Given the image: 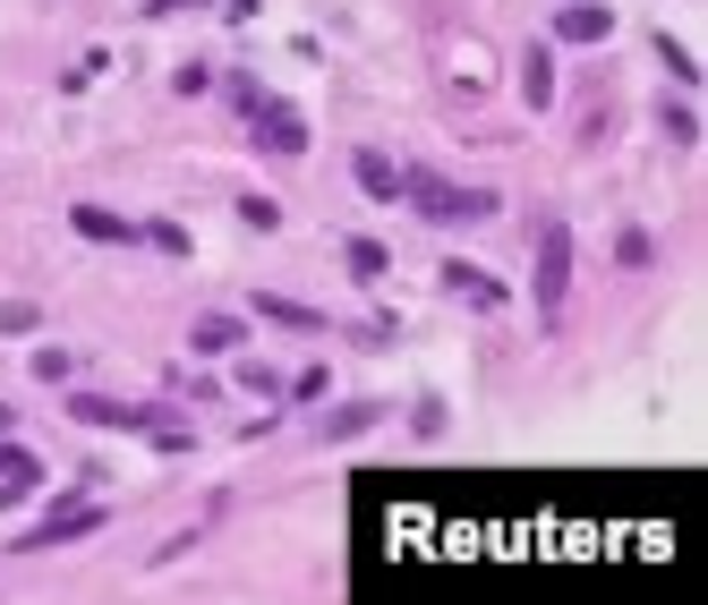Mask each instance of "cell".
<instances>
[{
    "mask_svg": "<svg viewBox=\"0 0 708 605\" xmlns=\"http://www.w3.org/2000/svg\"><path fill=\"white\" fill-rule=\"evenodd\" d=\"M0 333H34V307H26V299H0Z\"/></svg>",
    "mask_w": 708,
    "mask_h": 605,
    "instance_id": "cell-15",
    "label": "cell"
},
{
    "mask_svg": "<svg viewBox=\"0 0 708 605\" xmlns=\"http://www.w3.org/2000/svg\"><path fill=\"white\" fill-rule=\"evenodd\" d=\"M564 282H572V230L555 223V230H538V316L547 324L564 307Z\"/></svg>",
    "mask_w": 708,
    "mask_h": 605,
    "instance_id": "cell-3",
    "label": "cell"
},
{
    "mask_svg": "<svg viewBox=\"0 0 708 605\" xmlns=\"http://www.w3.org/2000/svg\"><path fill=\"white\" fill-rule=\"evenodd\" d=\"M239 342H248V324H239V316H196V333H189V350H205V358L239 350Z\"/></svg>",
    "mask_w": 708,
    "mask_h": 605,
    "instance_id": "cell-5",
    "label": "cell"
},
{
    "mask_svg": "<svg viewBox=\"0 0 708 605\" xmlns=\"http://www.w3.org/2000/svg\"><path fill=\"white\" fill-rule=\"evenodd\" d=\"M257 316L290 324V333H324V316H317V307H299V299H273V290H257Z\"/></svg>",
    "mask_w": 708,
    "mask_h": 605,
    "instance_id": "cell-8",
    "label": "cell"
},
{
    "mask_svg": "<svg viewBox=\"0 0 708 605\" xmlns=\"http://www.w3.org/2000/svg\"><path fill=\"white\" fill-rule=\"evenodd\" d=\"M521 95H529V111H547V102H555V61H547V52H529V68H521Z\"/></svg>",
    "mask_w": 708,
    "mask_h": 605,
    "instance_id": "cell-9",
    "label": "cell"
},
{
    "mask_svg": "<svg viewBox=\"0 0 708 605\" xmlns=\"http://www.w3.org/2000/svg\"><path fill=\"white\" fill-rule=\"evenodd\" d=\"M401 196L419 205L427 223H444V230H470V223H486V214H504L495 188H452V180H436V171H401Z\"/></svg>",
    "mask_w": 708,
    "mask_h": 605,
    "instance_id": "cell-1",
    "label": "cell"
},
{
    "mask_svg": "<svg viewBox=\"0 0 708 605\" xmlns=\"http://www.w3.org/2000/svg\"><path fill=\"white\" fill-rule=\"evenodd\" d=\"M0 435H9V410H0Z\"/></svg>",
    "mask_w": 708,
    "mask_h": 605,
    "instance_id": "cell-17",
    "label": "cell"
},
{
    "mask_svg": "<svg viewBox=\"0 0 708 605\" xmlns=\"http://www.w3.org/2000/svg\"><path fill=\"white\" fill-rule=\"evenodd\" d=\"M607 26H614V18L598 9V0H580V9H564V18H555V34H564V43H598Z\"/></svg>",
    "mask_w": 708,
    "mask_h": 605,
    "instance_id": "cell-7",
    "label": "cell"
},
{
    "mask_svg": "<svg viewBox=\"0 0 708 605\" xmlns=\"http://www.w3.org/2000/svg\"><path fill=\"white\" fill-rule=\"evenodd\" d=\"M77 230H86V239H137V223L103 214V205H77Z\"/></svg>",
    "mask_w": 708,
    "mask_h": 605,
    "instance_id": "cell-11",
    "label": "cell"
},
{
    "mask_svg": "<svg viewBox=\"0 0 708 605\" xmlns=\"http://www.w3.org/2000/svg\"><path fill=\"white\" fill-rule=\"evenodd\" d=\"M230 102H239V111H248V128H257V154H299V145H308V120H299L290 102L257 95L248 77H230Z\"/></svg>",
    "mask_w": 708,
    "mask_h": 605,
    "instance_id": "cell-2",
    "label": "cell"
},
{
    "mask_svg": "<svg viewBox=\"0 0 708 605\" xmlns=\"http://www.w3.org/2000/svg\"><path fill=\"white\" fill-rule=\"evenodd\" d=\"M95 529H103V511H95V504H68V511H52L43 529H26V554H34V545H68V538H95Z\"/></svg>",
    "mask_w": 708,
    "mask_h": 605,
    "instance_id": "cell-4",
    "label": "cell"
},
{
    "mask_svg": "<svg viewBox=\"0 0 708 605\" xmlns=\"http://www.w3.org/2000/svg\"><path fill=\"white\" fill-rule=\"evenodd\" d=\"M239 214H248V230H273V223H282V205H273V196H239Z\"/></svg>",
    "mask_w": 708,
    "mask_h": 605,
    "instance_id": "cell-14",
    "label": "cell"
},
{
    "mask_svg": "<svg viewBox=\"0 0 708 605\" xmlns=\"http://www.w3.org/2000/svg\"><path fill=\"white\" fill-rule=\"evenodd\" d=\"M34 376H43V383H68V376H77V358H68V350H34Z\"/></svg>",
    "mask_w": 708,
    "mask_h": 605,
    "instance_id": "cell-13",
    "label": "cell"
},
{
    "mask_svg": "<svg viewBox=\"0 0 708 605\" xmlns=\"http://www.w3.org/2000/svg\"><path fill=\"white\" fill-rule=\"evenodd\" d=\"M444 290H452V299H470V307H504V282H486L479 264H444Z\"/></svg>",
    "mask_w": 708,
    "mask_h": 605,
    "instance_id": "cell-6",
    "label": "cell"
},
{
    "mask_svg": "<svg viewBox=\"0 0 708 605\" xmlns=\"http://www.w3.org/2000/svg\"><path fill=\"white\" fill-rule=\"evenodd\" d=\"M342 256H351V273H358V282H376V273H385V264H393V256L376 248V239H351V248H342Z\"/></svg>",
    "mask_w": 708,
    "mask_h": 605,
    "instance_id": "cell-12",
    "label": "cell"
},
{
    "mask_svg": "<svg viewBox=\"0 0 708 605\" xmlns=\"http://www.w3.org/2000/svg\"><path fill=\"white\" fill-rule=\"evenodd\" d=\"M351 171H358V188H367V196H401V171H393L385 154H358Z\"/></svg>",
    "mask_w": 708,
    "mask_h": 605,
    "instance_id": "cell-10",
    "label": "cell"
},
{
    "mask_svg": "<svg viewBox=\"0 0 708 605\" xmlns=\"http://www.w3.org/2000/svg\"><path fill=\"white\" fill-rule=\"evenodd\" d=\"M223 9H230V18H257V0H223Z\"/></svg>",
    "mask_w": 708,
    "mask_h": 605,
    "instance_id": "cell-16",
    "label": "cell"
}]
</instances>
